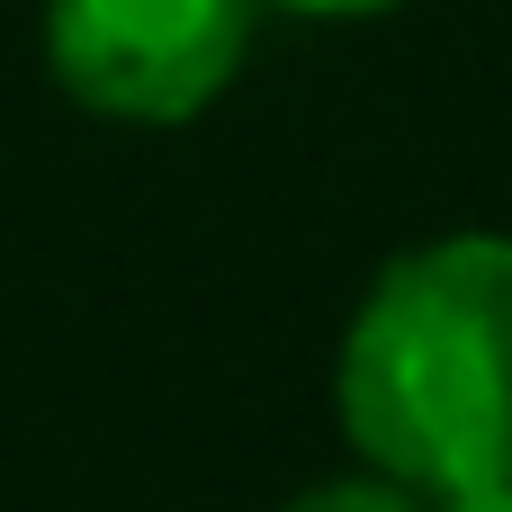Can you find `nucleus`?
Returning <instances> with one entry per match:
<instances>
[{"mask_svg":"<svg viewBox=\"0 0 512 512\" xmlns=\"http://www.w3.org/2000/svg\"><path fill=\"white\" fill-rule=\"evenodd\" d=\"M252 45V0H45L54 81L117 126H180L225 99Z\"/></svg>","mask_w":512,"mask_h":512,"instance_id":"obj_2","label":"nucleus"},{"mask_svg":"<svg viewBox=\"0 0 512 512\" xmlns=\"http://www.w3.org/2000/svg\"><path fill=\"white\" fill-rule=\"evenodd\" d=\"M432 512H512V477H504V486H459V495H432Z\"/></svg>","mask_w":512,"mask_h":512,"instance_id":"obj_4","label":"nucleus"},{"mask_svg":"<svg viewBox=\"0 0 512 512\" xmlns=\"http://www.w3.org/2000/svg\"><path fill=\"white\" fill-rule=\"evenodd\" d=\"M342 432L351 450L414 486H504L512 477V234H441L396 252L342 333Z\"/></svg>","mask_w":512,"mask_h":512,"instance_id":"obj_1","label":"nucleus"},{"mask_svg":"<svg viewBox=\"0 0 512 512\" xmlns=\"http://www.w3.org/2000/svg\"><path fill=\"white\" fill-rule=\"evenodd\" d=\"M279 512H423V504L396 477H342V486H315V495H297V504H279Z\"/></svg>","mask_w":512,"mask_h":512,"instance_id":"obj_3","label":"nucleus"},{"mask_svg":"<svg viewBox=\"0 0 512 512\" xmlns=\"http://www.w3.org/2000/svg\"><path fill=\"white\" fill-rule=\"evenodd\" d=\"M279 9H306V18H378V9H405V0H279Z\"/></svg>","mask_w":512,"mask_h":512,"instance_id":"obj_5","label":"nucleus"}]
</instances>
